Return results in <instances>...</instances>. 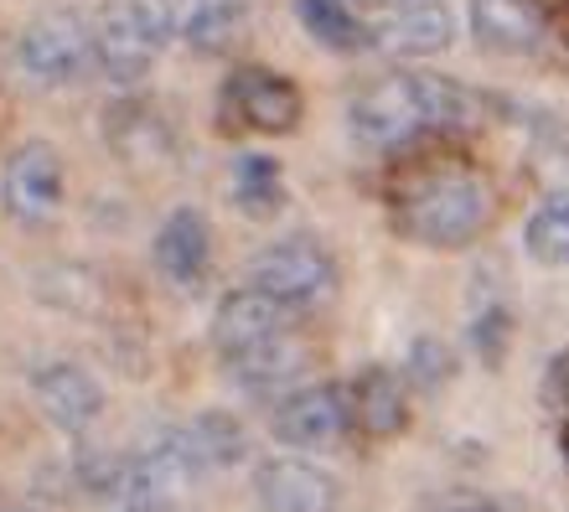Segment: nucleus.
I'll use <instances>...</instances> for the list:
<instances>
[{"mask_svg":"<svg viewBox=\"0 0 569 512\" xmlns=\"http://www.w3.org/2000/svg\"><path fill=\"white\" fill-rule=\"evenodd\" d=\"M497 212V192L487 171L471 167L466 155H420L399 171L389 187L393 233L425 249H466L487 233Z\"/></svg>","mask_w":569,"mask_h":512,"instance_id":"f257e3e1","label":"nucleus"},{"mask_svg":"<svg viewBox=\"0 0 569 512\" xmlns=\"http://www.w3.org/2000/svg\"><path fill=\"white\" fill-rule=\"evenodd\" d=\"M471 124V93L440 73H383L352 99V135L368 151H409Z\"/></svg>","mask_w":569,"mask_h":512,"instance_id":"f03ea898","label":"nucleus"},{"mask_svg":"<svg viewBox=\"0 0 569 512\" xmlns=\"http://www.w3.org/2000/svg\"><path fill=\"white\" fill-rule=\"evenodd\" d=\"M171 37L156 0H109L93 21V62L109 83H140Z\"/></svg>","mask_w":569,"mask_h":512,"instance_id":"7ed1b4c3","label":"nucleus"},{"mask_svg":"<svg viewBox=\"0 0 569 512\" xmlns=\"http://www.w3.org/2000/svg\"><path fill=\"white\" fill-rule=\"evenodd\" d=\"M254 285L264 295H274L280 305H290V311L327 301L331 285H337L331 249L311 233H284V239L264 243L254 254Z\"/></svg>","mask_w":569,"mask_h":512,"instance_id":"20e7f679","label":"nucleus"},{"mask_svg":"<svg viewBox=\"0 0 569 512\" xmlns=\"http://www.w3.org/2000/svg\"><path fill=\"white\" fill-rule=\"evenodd\" d=\"M93 58V27H83L78 16L68 11H52V16H37L21 37H16V68L31 78V83H73Z\"/></svg>","mask_w":569,"mask_h":512,"instance_id":"39448f33","label":"nucleus"},{"mask_svg":"<svg viewBox=\"0 0 569 512\" xmlns=\"http://www.w3.org/2000/svg\"><path fill=\"white\" fill-rule=\"evenodd\" d=\"M352 435V393L342 383H306L274 404V440L296 451H331Z\"/></svg>","mask_w":569,"mask_h":512,"instance_id":"423d86ee","label":"nucleus"},{"mask_svg":"<svg viewBox=\"0 0 569 512\" xmlns=\"http://www.w3.org/2000/svg\"><path fill=\"white\" fill-rule=\"evenodd\" d=\"M62 161L47 140H27L16 145L6 171H0V202L21 228H42L58 218L62 208Z\"/></svg>","mask_w":569,"mask_h":512,"instance_id":"0eeeda50","label":"nucleus"},{"mask_svg":"<svg viewBox=\"0 0 569 512\" xmlns=\"http://www.w3.org/2000/svg\"><path fill=\"white\" fill-rule=\"evenodd\" d=\"M300 109H306L300 89L270 68H239L223 83V114L259 135H290L300 124Z\"/></svg>","mask_w":569,"mask_h":512,"instance_id":"6e6552de","label":"nucleus"},{"mask_svg":"<svg viewBox=\"0 0 569 512\" xmlns=\"http://www.w3.org/2000/svg\"><path fill=\"white\" fill-rule=\"evenodd\" d=\"M254 498L264 512H337L342 486L306 455H270L254 471Z\"/></svg>","mask_w":569,"mask_h":512,"instance_id":"1a4fd4ad","label":"nucleus"},{"mask_svg":"<svg viewBox=\"0 0 569 512\" xmlns=\"http://www.w3.org/2000/svg\"><path fill=\"white\" fill-rule=\"evenodd\" d=\"M31 393H37V409H42L47 420L78 435V430H89L99 414H104V389H99V378L89 368H78V362H47L31 373Z\"/></svg>","mask_w":569,"mask_h":512,"instance_id":"9d476101","label":"nucleus"},{"mask_svg":"<svg viewBox=\"0 0 569 512\" xmlns=\"http://www.w3.org/2000/svg\"><path fill=\"white\" fill-rule=\"evenodd\" d=\"M284 327H290V305H280L259 285L228 290L223 305L212 311V347H218V358L228 362V358H239V352H249V347L270 342Z\"/></svg>","mask_w":569,"mask_h":512,"instance_id":"9b49d317","label":"nucleus"},{"mask_svg":"<svg viewBox=\"0 0 569 512\" xmlns=\"http://www.w3.org/2000/svg\"><path fill=\"white\" fill-rule=\"evenodd\" d=\"M389 58H430L456 37V16L446 0H393L389 16L368 31Z\"/></svg>","mask_w":569,"mask_h":512,"instance_id":"f8f14e48","label":"nucleus"},{"mask_svg":"<svg viewBox=\"0 0 569 512\" xmlns=\"http://www.w3.org/2000/svg\"><path fill=\"white\" fill-rule=\"evenodd\" d=\"M150 254H156V270H161L171 285H181V290L202 285V280H208V264H212V228H208V218H202L197 208L166 212V223L156 228Z\"/></svg>","mask_w":569,"mask_h":512,"instance_id":"ddd939ff","label":"nucleus"},{"mask_svg":"<svg viewBox=\"0 0 569 512\" xmlns=\"http://www.w3.org/2000/svg\"><path fill=\"white\" fill-rule=\"evenodd\" d=\"M166 31L187 42L197 58H223L243 37V0H156Z\"/></svg>","mask_w":569,"mask_h":512,"instance_id":"4468645a","label":"nucleus"},{"mask_svg":"<svg viewBox=\"0 0 569 512\" xmlns=\"http://www.w3.org/2000/svg\"><path fill=\"white\" fill-rule=\"evenodd\" d=\"M223 368H228V378L243 383L249 393H284L306 378L311 347H306V337H300L296 327H284V332H274L270 342H259V347H249V352H239V358H228Z\"/></svg>","mask_w":569,"mask_h":512,"instance_id":"2eb2a0df","label":"nucleus"},{"mask_svg":"<svg viewBox=\"0 0 569 512\" xmlns=\"http://www.w3.org/2000/svg\"><path fill=\"white\" fill-rule=\"evenodd\" d=\"M347 393H352V430L362 440H399L409 430V393L393 368H362Z\"/></svg>","mask_w":569,"mask_h":512,"instance_id":"dca6fc26","label":"nucleus"},{"mask_svg":"<svg viewBox=\"0 0 569 512\" xmlns=\"http://www.w3.org/2000/svg\"><path fill=\"white\" fill-rule=\"evenodd\" d=\"M471 31L487 52L518 58V52H533L543 42L549 16L539 0H471Z\"/></svg>","mask_w":569,"mask_h":512,"instance_id":"f3484780","label":"nucleus"},{"mask_svg":"<svg viewBox=\"0 0 569 512\" xmlns=\"http://www.w3.org/2000/svg\"><path fill=\"white\" fill-rule=\"evenodd\" d=\"M83 492L93 512H166L156 486H150L140 455H104L83 466Z\"/></svg>","mask_w":569,"mask_h":512,"instance_id":"a211bd4d","label":"nucleus"},{"mask_svg":"<svg viewBox=\"0 0 569 512\" xmlns=\"http://www.w3.org/2000/svg\"><path fill=\"white\" fill-rule=\"evenodd\" d=\"M109 145L120 151L124 167H136V171L166 167L177 155V140H171L166 120L146 104H124L120 114H109Z\"/></svg>","mask_w":569,"mask_h":512,"instance_id":"6ab92c4d","label":"nucleus"},{"mask_svg":"<svg viewBox=\"0 0 569 512\" xmlns=\"http://www.w3.org/2000/svg\"><path fill=\"white\" fill-rule=\"evenodd\" d=\"M523 249L543 270H569V192H549L523 223Z\"/></svg>","mask_w":569,"mask_h":512,"instance_id":"aec40b11","label":"nucleus"},{"mask_svg":"<svg viewBox=\"0 0 569 512\" xmlns=\"http://www.w3.org/2000/svg\"><path fill=\"white\" fill-rule=\"evenodd\" d=\"M300 27L327 52H358L368 42V27H362V16L347 0H300Z\"/></svg>","mask_w":569,"mask_h":512,"instance_id":"412c9836","label":"nucleus"},{"mask_svg":"<svg viewBox=\"0 0 569 512\" xmlns=\"http://www.w3.org/2000/svg\"><path fill=\"white\" fill-rule=\"evenodd\" d=\"M187 440H192V455L202 461V471H223L233 466L243 455V424L233 420V414H223V409H208V414H197L192 424H187Z\"/></svg>","mask_w":569,"mask_h":512,"instance_id":"4be33fe9","label":"nucleus"},{"mask_svg":"<svg viewBox=\"0 0 569 512\" xmlns=\"http://www.w3.org/2000/svg\"><path fill=\"white\" fill-rule=\"evenodd\" d=\"M280 161L270 155H239V167H233V202L249 212H270L280 208Z\"/></svg>","mask_w":569,"mask_h":512,"instance_id":"5701e85b","label":"nucleus"},{"mask_svg":"<svg viewBox=\"0 0 569 512\" xmlns=\"http://www.w3.org/2000/svg\"><path fill=\"white\" fill-rule=\"evenodd\" d=\"M471 342H477V352H481L487 368H502L508 342H512V317L502 311V305H487V317H477V327H471Z\"/></svg>","mask_w":569,"mask_h":512,"instance_id":"b1692460","label":"nucleus"},{"mask_svg":"<svg viewBox=\"0 0 569 512\" xmlns=\"http://www.w3.org/2000/svg\"><path fill=\"white\" fill-rule=\"evenodd\" d=\"M450 373H456V358H450L440 342H430V337H425V342L409 347V378H415L420 389H440Z\"/></svg>","mask_w":569,"mask_h":512,"instance_id":"393cba45","label":"nucleus"},{"mask_svg":"<svg viewBox=\"0 0 569 512\" xmlns=\"http://www.w3.org/2000/svg\"><path fill=\"white\" fill-rule=\"evenodd\" d=\"M543 389H549V404L569 409V352H559V358L549 362V378H543Z\"/></svg>","mask_w":569,"mask_h":512,"instance_id":"a878e982","label":"nucleus"},{"mask_svg":"<svg viewBox=\"0 0 569 512\" xmlns=\"http://www.w3.org/2000/svg\"><path fill=\"white\" fill-rule=\"evenodd\" d=\"M471 512H518V508H481V502H477V508H471Z\"/></svg>","mask_w":569,"mask_h":512,"instance_id":"bb28decb","label":"nucleus"},{"mask_svg":"<svg viewBox=\"0 0 569 512\" xmlns=\"http://www.w3.org/2000/svg\"><path fill=\"white\" fill-rule=\"evenodd\" d=\"M565 461H569V430H565Z\"/></svg>","mask_w":569,"mask_h":512,"instance_id":"cd10ccee","label":"nucleus"}]
</instances>
